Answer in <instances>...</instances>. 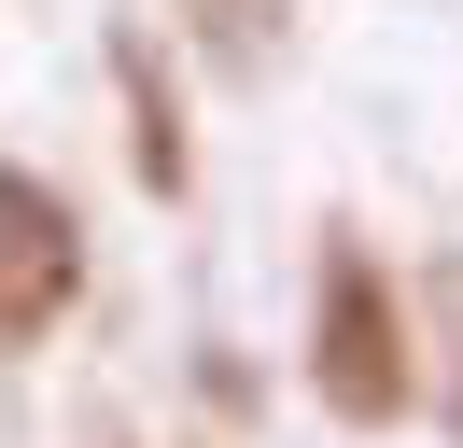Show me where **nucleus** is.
<instances>
[{
  "instance_id": "nucleus-3",
  "label": "nucleus",
  "mask_w": 463,
  "mask_h": 448,
  "mask_svg": "<svg viewBox=\"0 0 463 448\" xmlns=\"http://www.w3.org/2000/svg\"><path fill=\"white\" fill-rule=\"evenodd\" d=\"M267 14H281V0H197L211 70H239V84H253V70H267Z\"/></svg>"
},
{
  "instance_id": "nucleus-1",
  "label": "nucleus",
  "mask_w": 463,
  "mask_h": 448,
  "mask_svg": "<svg viewBox=\"0 0 463 448\" xmlns=\"http://www.w3.org/2000/svg\"><path fill=\"white\" fill-rule=\"evenodd\" d=\"M323 392L351 420H393V322H379V280L337 266L323 280Z\"/></svg>"
},
{
  "instance_id": "nucleus-4",
  "label": "nucleus",
  "mask_w": 463,
  "mask_h": 448,
  "mask_svg": "<svg viewBox=\"0 0 463 448\" xmlns=\"http://www.w3.org/2000/svg\"><path fill=\"white\" fill-rule=\"evenodd\" d=\"M449 350H463V308H449ZM449 434H463V364H449Z\"/></svg>"
},
{
  "instance_id": "nucleus-2",
  "label": "nucleus",
  "mask_w": 463,
  "mask_h": 448,
  "mask_svg": "<svg viewBox=\"0 0 463 448\" xmlns=\"http://www.w3.org/2000/svg\"><path fill=\"white\" fill-rule=\"evenodd\" d=\"M57 280H71V210H57V196H29V182H0V308L29 322Z\"/></svg>"
}]
</instances>
